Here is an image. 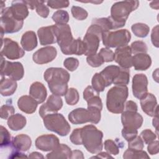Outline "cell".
<instances>
[{
  "instance_id": "1",
  "label": "cell",
  "mask_w": 159,
  "mask_h": 159,
  "mask_svg": "<svg viewBox=\"0 0 159 159\" xmlns=\"http://www.w3.org/2000/svg\"><path fill=\"white\" fill-rule=\"evenodd\" d=\"M43 78L53 94L61 96L66 94L70 78L66 70L61 68H48L44 72Z\"/></svg>"
},
{
  "instance_id": "2",
  "label": "cell",
  "mask_w": 159,
  "mask_h": 159,
  "mask_svg": "<svg viewBox=\"0 0 159 159\" xmlns=\"http://www.w3.org/2000/svg\"><path fill=\"white\" fill-rule=\"evenodd\" d=\"M139 6L138 1H123L114 3L111 8L109 16L112 29L124 27L129 14L136 10Z\"/></svg>"
},
{
  "instance_id": "3",
  "label": "cell",
  "mask_w": 159,
  "mask_h": 159,
  "mask_svg": "<svg viewBox=\"0 0 159 159\" xmlns=\"http://www.w3.org/2000/svg\"><path fill=\"white\" fill-rule=\"evenodd\" d=\"M128 88L126 86L116 85L107 93L106 107L114 114L122 113L124 110L125 102L128 97Z\"/></svg>"
},
{
  "instance_id": "4",
  "label": "cell",
  "mask_w": 159,
  "mask_h": 159,
  "mask_svg": "<svg viewBox=\"0 0 159 159\" xmlns=\"http://www.w3.org/2000/svg\"><path fill=\"white\" fill-rule=\"evenodd\" d=\"M102 132L93 125L81 127L82 144L91 153H97L102 150Z\"/></svg>"
},
{
  "instance_id": "5",
  "label": "cell",
  "mask_w": 159,
  "mask_h": 159,
  "mask_svg": "<svg viewBox=\"0 0 159 159\" xmlns=\"http://www.w3.org/2000/svg\"><path fill=\"white\" fill-rule=\"evenodd\" d=\"M101 110L95 107L76 108L70 112L68 119L73 124H82L86 122L98 124L101 120Z\"/></svg>"
},
{
  "instance_id": "6",
  "label": "cell",
  "mask_w": 159,
  "mask_h": 159,
  "mask_svg": "<svg viewBox=\"0 0 159 159\" xmlns=\"http://www.w3.org/2000/svg\"><path fill=\"white\" fill-rule=\"evenodd\" d=\"M54 29L57 37V42L61 51L65 55H73V48L75 40L73 37L71 28L66 24H55Z\"/></svg>"
},
{
  "instance_id": "7",
  "label": "cell",
  "mask_w": 159,
  "mask_h": 159,
  "mask_svg": "<svg viewBox=\"0 0 159 159\" xmlns=\"http://www.w3.org/2000/svg\"><path fill=\"white\" fill-rule=\"evenodd\" d=\"M45 128L52 132H55L60 136L67 135L71 130V127L65 117L59 113H52L43 118Z\"/></svg>"
},
{
  "instance_id": "8",
  "label": "cell",
  "mask_w": 159,
  "mask_h": 159,
  "mask_svg": "<svg viewBox=\"0 0 159 159\" xmlns=\"http://www.w3.org/2000/svg\"><path fill=\"white\" fill-rule=\"evenodd\" d=\"M103 33L102 29L98 25L91 24L83 40L85 47L84 55L89 56L96 53Z\"/></svg>"
},
{
  "instance_id": "9",
  "label": "cell",
  "mask_w": 159,
  "mask_h": 159,
  "mask_svg": "<svg viewBox=\"0 0 159 159\" xmlns=\"http://www.w3.org/2000/svg\"><path fill=\"white\" fill-rule=\"evenodd\" d=\"M131 35L127 29L104 32L102 36L103 45L107 48H119L127 45Z\"/></svg>"
},
{
  "instance_id": "10",
  "label": "cell",
  "mask_w": 159,
  "mask_h": 159,
  "mask_svg": "<svg viewBox=\"0 0 159 159\" xmlns=\"http://www.w3.org/2000/svg\"><path fill=\"white\" fill-rule=\"evenodd\" d=\"M0 22L1 37L4 34L17 32L22 28L24 24L23 20H18L13 17L9 7L1 11Z\"/></svg>"
},
{
  "instance_id": "11",
  "label": "cell",
  "mask_w": 159,
  "mask_h": 159,
  "mask_svg": "<svg viewBox=\"0 0 159 159\" xmlns=\"http://www.w3.org/2000/svg\"><path fill=\"white\" fill-rule=\"evenodd\" d=\"M24 75V66L18 61L11 62L5 60L1 55V76H8L16 81L21 80Z\"/></svg>"
},
{
  "instance_id": "12",
  "label": "cell",
  "mask_w": 159,
  "mask_h": 159,
  "mask_svg": "<svg viewBox=\"0 0 159 159\" xmlns=\"http://www.w3.org/2000/svg\"><path fill=\"white\" fill-rule=\"evenodd\" d=\"M24 50L22 48L18 43L9 38L2 39L1 55L9 60H16L24 57Z\"/></svg>"
},
{
  "instance_id": "13",
  "label": "cell",
  "mask_w": 159,
  "mask_h": 159,
  "mask_svg": "<svg viewBox=\"0 0 159 159\" xmlns=\"http://www.w3.org/2000/svg\"><path fill=\"white\" fill-rule=\"evenodd\" d=\"M63 106V101L60 96L55 94L50 95L45 103L43 104L39 109V114L42 118L45 116L55 113L61 109Z\"/></svg>"
},
{
  "instance_id": "14",
  "label": "cell",
  "mask_w": 159,
  "mask_h": 159,
  "mask_svg": "<svg viewBox=\"0 0 159 159\" xmlns=\"http://www.w3.org/2000/svg\"><path fill=\"white\" fill-rule=\"evenodd\" d=\"M57 49L52 46H47L37 50L32 56L33 61L39 65L48 63L57 57Z\"/></svg>"
},
{
  "instance_id": "15",
  "label": "cell",
  "mask_w": 159,
  "mask_h": 159,
  "mask_svg": "<svg viewBox=\"0 0 159 159\" xmlns=\"http://www.w3.org/2000/svg\"><path fill=\"white\" fill-rule=\"evenodd\" d=\"M132 56L130 47L129 45L117 48L114 53V60L120 68L129 69L132 66Z\"/></svg>"
},
{
  "instance_id": "16",
  "label": "cell",
  "mask_w": 159,
  "mask_h": 159,
  "mask_svg": "<svg viewBox=\"0 0 159 159\" xmlns=\"http://www.w3.org/2000/svg\"><path fill=\"white\" fill-rule=\"evenodd\" d=\"M58 138L53 134L40 135L35 140V147L43 152L52 151L60 145Z\"/></svg>"
},
{
  "instance_id": "17",
  "label": "cell",
  "mask_w": 159,
  "mask_h": 159,
  "mask_svg": "<svg viewBox=\"0 0 159 159\" xmlns=\"http://www.w3.org/2000/svg\"><path fill=\"white\" fill-rule=\"evenodd\" d=\"M148 80L142 73L136 74L132 78V93L134 97L140 99L148 93Z\"/></svg>"
},
{
  "instance_id": "18",
  "label": "cell",
  "mask_w": 159,
  "mask_h": 159,
  "mask_svg": "<svg viewBox=\"0 0 159 159\" xmlns=\"http://www.w3.org/2000/svg\"><path fill=\"white\" fill-rule=\"evenodd\" d=\"M143 117L137 111H124L121 114V122L123 127L139 129L143 124Z\"/></svg>"
},
{
  "instance_id": "19",
  "label": "cell",
  "mask_w": 159,
  "mask_h": 159,
  "mask_svg": "<svg viewBox=\"0 0 159 159\" xmlns=\"http://www.w3.org/2000/svg\"><path fill=\"white\" fill-rule=\"evenodd\" d=\"M140 106L142 111L148 116H158V104L156 97L152 93H147L140 99Z\"/></svg>"
},
{
  "instance_id": "20",
  "label": "cell",
  "mask_w": 159,
  "mask_h": 159,
  "mask_svg": "<svg viewBox=\"0 0 159 159\" xmlns=\"http://www.w3.org/2000/svg\"><path fill=\"white\" fill-rule=\"evenodd\" d=\"M37 34L40 43L42 45H50L57 42L54 25L39 28L37 30Z\"/></svg>"
},
{
  "instance_id": "21",
  "label": "cell",
  "mask_w": 159,
  "mask_h": 159,
  "mask_svg": "<svg viewBox=\"0 0 159 159\" xmlns=\"http://www.w3.org/2000/svg\"><path fill=\"white\" fill-rule=\"evenodd\" d=\"M12 15L18 20H23L28 16V7L24 1H13L9 7Z\"/></svg>"
},
{
  "instance_id": "22",
  "label": "cell",
  "mask_w": 159,
  "mask_h": 159,
  "mask_svg": "<svg viewBox=\"0 0 159 159\" xmlns=\"http://www.w3.org/2000/svg\"><path fill=\"white\" fill-rule=\"evenodd\" d=\"M29 96L35 100L38 104L43 102L47 96L45 86L43 83L39 81L33 83L30 87Z\"/></svg>"
},
{
  "instance_id": "23",
  "label": "cell",
  "mask_w": 159,
  "mask_h": 159,
  "mask_svg": "<svg viewBox=\"0 0 159 159\" xmlns=\"http://www.w3.org/2000/svg\"><path fill=\"white\" fill-rule=\"evenodd\" d=\"M132 66L137 71L147 70L152 65V59L147 53H137L132 57Z\"/></svg>"
},
{
  "instance_id": "24",
  "label": "cell",
  "mask_w": 159,
  "mask_h": 159,
  "mask_svg": "<svg viewBox=\"0 0 159 159\" xmlns=\"http://www.w3.org/2000/svg\"><path fill=\"white\" fill-rule=\"evenodd\" d=\"M38 103L30 96L24 95L17 101V106L22 112L27 114L34 113L37 107Z\"/></svg>"
},
{
  "instance_id": "25",
  "label": "cell",
  "mask_w": 159,
  "mask_h": 159,
  "mask_svg": "<svg viewBox=\"0 0 159 159\" xmlns=\"http://www.w3.org/2000/svg\"><path fill=\"white\" fill-rule=\"evenodd\" d=\"M11 144L16 150L27 152L31 147L32 140L29 135L21 134L13 138Z\"/></svg>"
},
{
  "instance_id": "26",
  "label": "cell",
  "mask_w": 159,
  "mask_h": 159,
  "mask_svg": "<svg viewBox=\"0 0 159 159\" xmlns=\"http://www.w3.org/2000/svg\"><path fill=\"white\" fill-rule=\"evenodd\" d=\"M20 44L22 48L25 51H32L37 46V39L34 31L25 32L21 37Z\"/></svg>"
},
{
  "instance_id": "27",
  "label": "cell",
  "mask_w": 159,
  "mask_h": 159,
  "mask_svg": "<svg viewBox=\"0 0 159 159\" xmlns=\"http://www.w3.org/2000/svg\"><path fill=\"white\" fill-rule=\"evenodd\" d=\"M120 70V67L116 65H109L103 69L99 73L103 78L106 86H110L118 76Z\"/></svg>"
},
{
  "instance_id": "28",
  "label": "cell",
  "mask_w": 159,
  "mask_h": 159,
  "mask_svg": "<svg viewBox=\"0 0 159 159\" xmlns=\"http://www.w3.org/2000/svg\"><path fill=\"white\" fill-rule=\"evenodd\" d=\"M16 81L12 78L2 77L0 83V93L3 96L12 95L17 89Z\"/></svg>"
},
{
  "instance_id": "29",
  "label": "cell",
  "mask_w": 159,
  "mask_h": 159,
  "mask_svg": "<svg viewBox=\"0 0 159 159\" xmlns=\"http://www.w3.org/2000/svg\"><path fill=\"white\" fill-rule=\"evenodd\" d=\"M71 150L70 148L63 143L60 144L59 146L48 153L46 155L47 158H70Z\"/></svg>"
},
{
  "instance_id": "30",
  "label": "cell",
  "mask_w": 159,
  "mask_h": 159,
  "mask_svg": "<svg viewBox=\"0 0 159 159\" xmlns=\"http://www.w3.org/2000/svg\"><path fill=\"white\" fill-rule=\"evenodd\" d=\"M26 118L20 114L12 115L7 119V125L12 130L17 131L22 129L26 125Z\"/></svg>"
},
{
  "instance_id": "31",
  "label": "cell",
  "mask_w": 159,
  "mask_h": 159,
  "mask_svg": "<svg viewBox=\"0 0 159 159\" xmlns=\"http://www.w3.org/2000/svg\"><path fill=\"white\" fill-rule=\"evenodd\" d=\"M131 29L134 35L138 37L144 38L147 36L149 33V27L144 23H136L132 25Z\"/></svg>"
},
{
  "instance_id": "32",
  "label": "cell",
  "mask_w": 159,
  "mask_h": 159,
  "mask_svg": "<svg viewBox=\"0 0 159 159\" xmlns=\"http://www.w3.org/2000/svg\"><path fill=\"white\" fill-rule=\"evenodd\" d=\"M130 70L126 68H120L118 76L113 81V84L119 86H127L129 83Z\"/></svg>"
},
{
  "instance_id": "33",
  "label": "cell",
  "mask_w": 159,
  "mask_h": 159,
  "mask_svg": "<svg viewBox=\"0 0 159 159\" xmlns=\"http://www.w3.org/2000/svg\"><path fill=\"white\" fill-rule=\"evenodd\" d=\"M124 159H134V158H150L148 154L143 150H135L128 148L123 154Z\"/></svg>"
},
{
  "instance_id": "34",
  "label": "cell",
  "mask_w": 159,
  "mask_h": 159,
  "mask_svg": "<svg viewBox=\"0 0 159 159\" xmlns=\"http://www.w3.org/2000/svg\"><path fill=\"white\" fill-rule=\"evenodd\" d=\"M66 102L70 106L75 105L78 103L80 99V95L76 89L70 88L68 89L66 94H65Z\"/></svg>"
},
{
  "instance_id": "35",
  "label": "cell",
  "mask_w": 159,
  "mask_h": 159,
  "mask_svg": "<svg viewBox=\"0 0 159 159\" xmlns=\"http://www.w3.org/2000/svg\"><path fill=\"white\" fill-rule=\"evenodd\" d=\"M52 19L56 24H66L69 20V14L66 11L58 10L53 14Z\"/></svg>"
},
{
  "instance_id": "36",
  "label": "cell",
  "mask_w": 159,
  "mask_h": 159,
  "mask_svg": "<svg viewBox=\"0 0 159 159\" xmlns=\"http://www.w3.org/2000/svg\"><path fill=\"white\" fill-rule=\"evenodd\" d=\"M92 87L98 93L104 90L106 86L105 81L99 73H96L94 75L91 80Z\"/></svg>"
},
{
  "instance_id": "37",
  "label": "cell",
  "mask_w": 159,
  "mask_h": 159,
  "mask_svg": "<svg viewBox=\"0 0 159 159\" xmlns=\"http://www.w3.org/2000/svg\"><path fill=\"white\" fill-rule=\"evenodd\" d=\"M92 24L98 25L102 29L104 33L109 32L110 31V30L112 29V25L109 17L94 19L92 20Z\"/></svg>"
},
{
  "instance_id": "38",
  "label": "cell",
  "mask_w": 159,
  "mask_h": 159,
  "mask_svg": "<svg viewBox=\"0 0 159 159\" xmlns=\"http://www.w3.org/2000/svg\"><path fill=\"white\" fill-rule=\"evenodd\" d=\"M130 47L132 53L134 55L137 53H147L148 50V47L146 43L140 40L132 42Z\"/></svg>"
},
{
  "instance_id": "39",
  "label": "cell",
  "mask_w": 159,
  "mask_h": 159,
  "mask_svg": "<svg viewBox=\"0 0 159 159\" xmlns=\"http://www.w3.org/2000/svg\"><path fill=\"white\" fill-rule=\"evenodd\" d=\"M71 12L73 17L79 20H84L87 18L88 15V12L84 9L76 6H72L71 9Z\"/></svg>"
},
{
  "instance_id": "40",
  "label": "cell",
  "mask_w": 159,
  "mask_h": 159,
  "mask_svg": "<svg viewBox=\"0 0 159 159\" xmlns=\"http://www.w3.org/2000/svg\"><path fill=\"white\" fill-rule=\"evenodd\" d=\"M104 148L106 151L112 155H117L119 153V145L112 140L108 139L104 142Z\"/></svg>"
},
{
  "instance_id": "41",
  "label": "cell",
  "mask_w": 159,
  "mask_h": 159,
  "mask_svg": "<svg viewBox=\"0 0 159 159\" xmlns=\"http://www.w3.org/2000/svg\"><path fill=\"white\" fill-rule=\"evenodd\" d=\"M86 61L91 66L94 68L99 67L104 63L102 58L99 53H95L87 56Z\"/></svg>"
},
{
  "instance_id": "42",
  "label": "cell",
  "mask_w": 159,
  "mask_h": 159,
  "mask_svg": "<svg viewBox=\"0 0 159 159\" xmlns=\"http://www.w3.org/2000/svg\"><path fill=\"white\" fill-rule=\"evenodd\" d=\"M11 136L9 131L2 125H1V147H6L11 143Z\"/></svg>"
},
{
  "instance_id": "43",
  "label": "cell",
  "mask_w": 159,
  "mask_h": 159,
  "mask_svg": "<svg viewBox=\"0 0 159 159\" xmlns=\"http://www.w3.org/2000/svg\"><path fill=\"white\" fill-rule=\"evenodd\" d=\"M144 142L140 136H136L135 138L128 142V148L135 150H140L143 148Z\"/></svg>"
},
{
  "instance_id": "44",
  "label": "cell",
  "mask_w": 159,
  "mask_h": 159,
  "mask_svg": "<svg viewBox=\"0 0 159 159\" xmlns=\"http://www.w3.org/2000/svg\"><path fill=\"white\" fill-rule=\"evenodd\" d=\"M14 107L9 104H4L1 107V118L4 119H8L12 115L14 114Z\"/></svg>"
},
{
  "instance_id": "45",
  "label": "cell",
  "mask_w": 159,
  "mask_h": 159,
  "mask_svg": "<svg viewBox=\"0 0 159 159\" xmlns=\"http://www.w3.org/2000/svg\"><path fill=\"white\" fill-rule=\"evenodd\" d=\"M47 6L52 9H60L67 7L70 2L67 0H50L46 1Z\"/></svg>"
},
{
  "instance_id": "46",
  "label": "cell",
  "mask_w": 159,
  "mask_h": 159,
  "mask_svg": "<svg viewBox=\"0 0 159 159\" xmlns=\"http://www.w3.org/2000/svg\"><path fill=\"white\" fill-rule=\"evenodd\" d=\"M98 53L101 56L104 62H111L114 59V53L109 48H102Z\"/></svg>"
},
{
  "instance_id": "47",
  "label": "cell",
  "mask_w": 159,
  "mask_h": 159,
  "mask_svg": "<svg viewBox=\"0 0 159 159\" xmlns=\"http://www.w3.org/2000/svg\"><path fill=\"white\" fill-rule=\"evenodd\" d=\"M157 137V135L150 129L143 130L140 133V137L146 144H148L149 143L154 141Z\"/></svg>"
},
{
  "instance_id": "48",
  "label": "cell",
  "mask_w": 159,
  "mask_h": 159,
  "mask_svg": "<svg viewBox=\"0 0 159 159\" xmlns=\"http://www.w3.org/2000/svg\"><path fill=\"white\" fill-rule=\"evenodd\" d=\"M63 65L68 70L73 71L76 70L78 67L79 61L78 59L73 57L67 58L63 61Z\"/></svg>"
},
{
  "instance_id": "49",
  "label": "cell",
  "mask_w": 159,
  "mask_h": 159,
  "mask_svg": "<svg viewBox=\"0 0 159 159\" xmlns=\"http://www.w3.org/2000/svg\"><path fill=\"white\" fill-rule=\"evenodd\" d=\"M45 1H39L38 4L35 7V11L37 13L43 18H47L49 14V9L48 7L45 5Z\"/></svg>"
},
{
  "instance_id": "50",
  "label": "cell",
  "mask_w": 159,
  "mask_h": 159,
  "mask_svg": "<svg viewBox=\"0 0 159 159\" xmlns=\"http://www.w3.org/2000/svg\"><path fill=\"white\" fill-rule=\"evenodd\" d=\"M88 104V107H96L101 111L102 109V101L99 97V94L95 95L86 101Z\"/></svg>"
},
{
  "instance_id": "51",
  "label": "cell",
  "mask_w": 159,
  "mask_h": 159,
  "mask_svg": "<svg viewBox=\"0 0 159 159\" xmlns=\"http://www.w3.org/2000/svg\"><path fill=\"white\" fill-rule=\"evenodd\" d=\"M138 134L137 129L123 127L122 130V135L127 140V142L131 140L134 138H135Z\"/></svg>"
},
{
  "instance_id": "52",
  "label": "cell",
  "mask_w": 159,
  "mask_h": 159,
  "mask_svg": "<svg viewBox=\"0 0 159 159\" xmlns=\"http://www.w3.org/2000/svg\"><path fill=\"white\" fill-rule=\"evenodd\" d=\"M71 142L75 145H82L81 139V128H77L73 130L70 136Z\"/></svg>"
},
{
  "instance_id": "53",
  "label": "cell",
  "mask_w": 159,
  "mask_h": 159,
  "mask_svg": "<svg viewBox=\"0 0 159 159\" xmlns=\"http://www.w3.org/2000/svg\"><path fill=\"white\" fill-rule=\"evenodd\" d=\"M97 94H99V93L96 91L92 86H88L83 91V98L86 101L91 98Z\"/></svg>"
},
{
  "instance_id": "54",
  "label": "cell",
  "mask_w": 159,
  "mask_h": 159,
  "mask_svg": "<svg viewBox=\"0 0 159 159\" xmlns=\"http://www.w3.org/2000/svg\"><path fill=\"white\" fill-rule=\"evenodd\" d=\"M158 141L154 140L148 144L147 150L150 155H156L159 152V147H158Z\"/></svg>"
},
{
  "instance_id": "55",
  "label": "cell",
  "mask_w": 159,
  "mask_h": 159,
  "mask_svg": "<svg viewBox=\"0 0 159 159\" xmlns=\"http://www.w3.org/2000/svg\"><path fill=\"white\" fill-rule=\"evenodd\" d=\"M151 40L154 46L158 47V25H157L152 29L151 34Z\"/></svg>"
},
{
  "instance_id": "56",
  "label": "cell",
  "mask_w": 159,
  "mask_h": 159,
  "mask_svg": "<svg viewBox=\"0 0 159 159\" xmlns=\"http://www.w3.org/2000/svg\"><path fill=\"white\" fill-rule=\"evenodd\" d=\"M124 111H137L138 107L137 104L132 101H128L125 104Z\"/></svg>"
},
{
  "instance_id": "57",
  "label": "cell",
  "mask_w": 159,
  "mask_h": 159,
  "mask_svg": "<svg viewBox=\"0 0 159 159\" xmlns=\"http://www.w3.org/2000/svg\"><path fill=\"white\" fill-rule=\"evenodd\" d=\"M27 155L24 154L23 153H22V152L20 151H18V150H16L14 151L13 152H12L11 153V155H9V158H27Z\"/></svg>"
},
{
  "instance_id": "58",
  "label": "cell",
  "mask_w": 159,
  "mask_h": 159,
  "mask_svg": "<svg viewBox=\"0 0 159 159\" xmlns=\"http://www.w3.org/2000/svg\"><path fill=\"white\" fill-rule=\"evenodd\" d=\"M70 158H84L83 154L80 150H73L71 151V155Z\"/></svg>"
},
{
  "instance_id": "59",
  "label": "cell",
  "mask_w": 159,
  "mask_h": 159,
  "mask_svg": "<svg viewBox=\"0 0 159 159\" xmlns=\"http://www.w3.org/2000/svg\"><path fill=\"white\" fill-rule=\"evenodd\" d=\"M24 2L27 4L29 9L34 10V9H35L39 1H24Z\"/></svg>"
},
{
  "instance_id": "60",
  "label": "cell",
  "mask_w": 159,
  "mask_h": 159,
  "mask_svg": "<svg viewBox=\"0 0 159 159\" xmlns=\"http://www.w3.org/2000/svg\"><path fill=\"white\" fill-rule=\"evenodd\" d=\"M112 158V157L109 155L108 153H106V152H100L98 154H97V155L94 156L93 157H91V158Z\"/></svg>"
},
{
  "instance_id": "61",
  "label": "cell",
  "mask_w": 159,
  "mask_h": 159,
  "mask_svg": "<svg viewBox=\"0 0 159 159\" xmlns=\"http://www.w3.org/2000/svg\"><path fill=\"white\" fill-rule=\"evenodd\" d=\"M29 157L31 158H44V157L40 153L37 152H32L29 155Z\"/></svg>"
},
{
  "instance_id": "62",
  "label": "cell",
  "mask_w": 159,
  "mask_h": 159,
  "mask_svg": "<svg viewBox=\"0 0 159 159\" xmlns=\"http://www.w3.org/2000/svg\"><path fill=\"white\" fill-rule=\"evenodd\" d=\"M158 116H154V118L153 119V121H152V124H153V127H155L156 130H158Z\"/></svg>"
}]
</instances>
